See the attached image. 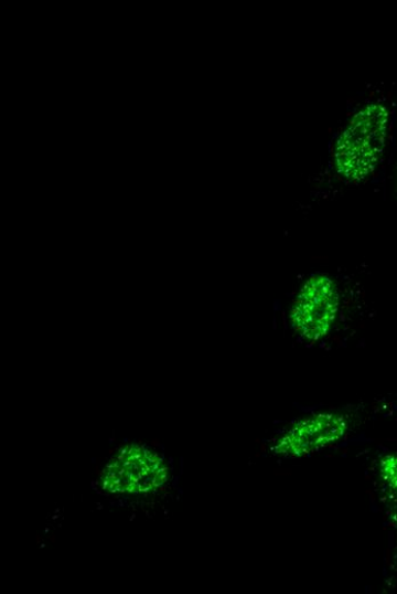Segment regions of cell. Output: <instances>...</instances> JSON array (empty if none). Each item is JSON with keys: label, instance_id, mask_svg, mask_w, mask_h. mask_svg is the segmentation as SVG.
<instances>
[{"label": "cell", "instance_id": "cell-11", "mask_svg": "<svg viewBox=\"0 0 397 594\" xmlns=\"http://www.w3.org/2000/svg\"><path fill=\"white\" fill-rule=\"evenodd\" d=\"M118 459H119V460H122V459H124V455L120 454L119 457H118Z\"/></svg>", "mask_w": 397, "mask_h": 594}, {"label": "cell", "instance_id": "cell-8", "mask_svg": "<svg viewBox=\"0 0 397 594\" xmlns=\"http://www.w3.org/2000/svg\"><path fill=\"white\" fill-rule=\"evenodd\" d=\"M147 460L148 459H146V458H141V459L138 460V464L140 465V467H143V466L148 465Z\"/></svg>", "mask_w": 397, "mask_h": 594}, {"label": "cell", "instance_id": "cell-4", "mask_svg": "<svg viewBox=\"0 0 397 594\" xmlns=\"http://www.w3.org/2000/svg\"><path fill=\"white\" fill-rule=\"evenodd\" d=\"M137 485L132 482H128L126 486V491L128 492H136L137 491Z\"/></svg>", "mask_w": 397, "mask_h": 594}, {"label": "cell", "instance_id": "cell-1", "mask_svg": "<svg viewBox=\"0 0 397 594\" xmlns=\"http://www.w3.org/2000/svg\"><path fill=\"white\" fill-rule=\"evenodd\" d=\"M386 125L387 113L382 107L374 106L357 115L340 144L341 171L360 177L374 169L383 151Z\"/></svg>", "mask_w": 397, "mask_h": 594}, {"label": "cell", "instance_id": "cell-9", "mask_svg": "<svg viewBox=\"0 0 397 594\" xmlns=\"http://www.w3.org/2000/svg\"><path fill=\"white\" fill-rule=\"evenodd\" d=\"M112 482L116 485V486H120L121 482H122V479L120 477L116 478L115 480H112Z\"/></svg>", "mask_w": 397, "mask_h": 594}, {"label": "cell", "instance_id": "cell-3", "mask_svg": "<svg viewBox=\"0 0 397 594\" xmlns=\"http://www.w3.org/2000/svg\"><path fill=\"white\" fill-rule=\"evenodd\" d=\"M379 475L386 487L397 495V453L388 454L380 459Z\"/></svg>", "mask_w": 397, "mask_h": 594}, {"label": "cell", "instance_id": "cell-7", "mask_svg": "<svg viewBox=\"0 0 397 594\" xmlns=\"http://www.w3.org/2000/svg\"><path fill=\"white\" fill-rule=\"evenodd\" d=\"M110 482H111V480H110V479H107V478H105V481H104V487H103V489H104V490H107V489H108V487H109V485H110Z\"/></svg>", "mask_w": 397, "mask_h": 594}, {"label": "cell", "instance_id": "cell-5", "mask_svg": "<svg viewBox=\"0 0 397 594\" xmlns=\"http://www.w3.org/2000/svg\"><path fill=\"white\" fill-rule=\"evenodd\" d=\"M157 477H158L159 480H161L162 482H165V481H168V479H169V475H168V473L161 474V475H159V476H157Z\"/></svg>", "mask_w": 397, "mask_h": 594}, {"label": "cell", "instance_id": "cell-10", "mask_svg": "<svg viewBox=\"0 0 397 594\" xmlns=\"http://www.w3.org/2000/svg\"><path fill=\"white\" fill-rule=\"evenodd\" d=\"M128 449H129L128 447H125V448L120 449V454L124 455V456L128 455Z\"/></svg>", "mask_w": 397, "mask_h": 594}, {"label": "cell", "instance_id": "cell-6", "mask_svg": "<svg viewBox=\"0 0 397 594\" xmlns=\"http://www.w3.org/2000/svg\"><path fill=\"white\" fill-rule=\"evenodd\" d=\"M168 470H169L168 467H161L155 471V476L168 473Z\"/></svg>", "mask_w": 397, "mask_h": 594}, {"label": "cell", "instance_id": "cell-2", "mask_svg": "<svg viewBox=\"0 0 397 594\" xmlns=\"http://www.w3.org/2000/svg\"><path fill=\"white\" fill-rule=\"evenodd\" d=\"M348 422L339 414H318L298 422L279 437L271 452L283 458L305 457L343 441Z\"/></svg>", "mask_w": 397, "mask_h": 594}]
</instances>
